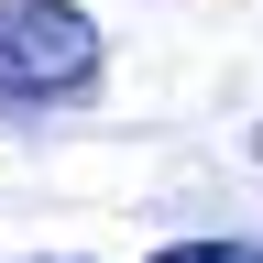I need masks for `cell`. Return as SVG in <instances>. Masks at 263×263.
Listing matches in <instances>:
<instances>
[{
	"label": "cell",
	"mask_w": 263,
	"mask_h": 263,
	"mask_svg": "<svg viewBox=\"0 0 263 263\" xmlns=\"http://www.w3.org/2000/svg\"><path fill=\"white\" fill-rule=\"evenodd\" d=\"M99 22L77 0H0V110H55L99 88Z\"/></svg>",
	"instance_id": "6da1fadb"
},
{
	"label": "cell",
	"mask_w": 263,
	"mask_h": 263,
	"mask_svg": "<svg viewBox=\"0 0 263 263\" xmlns=\"http://www.w3.org/2000/svg\"><path fill=\"white\" fill-rule=\"evenodd\" d=\"M154 263H263V241H164Z\"/></svg>",
	"instance_id": "7a4b0ae2"
}]
</instances>
